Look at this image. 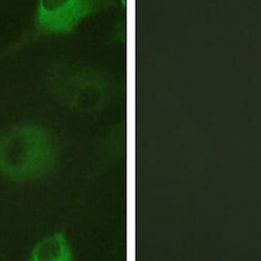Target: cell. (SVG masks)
I'll list each match as a JSON object with an SVG mask.
<instances>
[{"mask_svg":"<svg viewBox=\"0 0 261 261\" xmlns=\"http://www.w3.org/2000/svg\"><path fill=\"white\" fill-rule=\"evenodd\" d=\"M56 160L55 139L39 124H18L0 135V172L13 181L38 179L54 168Z\"/></svg>","mask_w":261,"mask_h":261,"instance_id":"6da1fadb","label":"cell"},{"mask_svg":"<svg viewBox=\"0 0 261 261\" xmlns=\"http://www.w3.org/2000/svg\"><path fill=\"white\" fill-rule=\"evenodd\" d=\"M47 86L60 104L87 114L99 111L109 94L108 82L103 74L88 67L65 64L49 71Z\"/></svg>","mask_w":261,"mask_h":261,"instance_id":"7a4b0ae2","label":"cell"},{"mask_svg":"<svg viewBox=\"0 0 261 261\" xmlns=\"http://www.w3.org/2000/svg\"><path fill=\"white\" fill-rule=\"evenodd\" d=\"M30 261H73L69 242L63 232L41 240L33 249Z\"/></svg>","mask_w":261,"mask_h":261,"instance_id":"277c9868","label":"cell"},{"mask_svg":"<svg viewBox=\"0 0 261 261\" xmlns=\"http://www.w3.org/2000/svg\"><path fill=\"white\" fill-rule=\"evenodd\" d=\"M110 4L111 0H37L35 31L38 35L71 33L83 21Z\"/></svg>","mask_w":261,"mask_h":261,"instance_id":"3957f363","label":"cell"}]
</instances>
